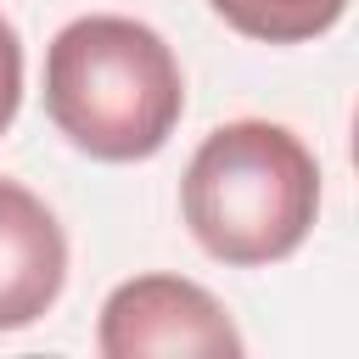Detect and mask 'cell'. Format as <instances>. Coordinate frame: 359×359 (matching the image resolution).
<instances>
[{"label": "cell", "mask_w": 359, "mask_h": 359, "mask_svg": "<svg viewBox=\"0 0 359 359\" xmlns=\"http://www.w3.org/2000/svg\"><path fill=\"white\" fill-rule=\"evenodd\" d=\"M95 348L107 359H174V353L236 359L247 342L208 286L185 275H135L107 292L95 320Z\"/></svg>", "instance_id": "3"}, {"label": "cell", "mask_w": 359, "mask_h": 359, "mask_svg": "<svg viewBox=\"0 0 359 359\" xmlns=\"http://www.w3.org/2000/svg\"><path fill=\"white\" fill-rule=\"evenodd\" d=\"M180 213L191 241L230 269L292 258L320 213V163L286 123L230 118L185 163Z\"/></svg>", "instance_id": "2"}, {"label": "cell", "mask_w": 359, "mask_h": 359, "mask_svg": "<svg viewBox=\"0 0 359 359\" xmlns=\"http://www.w3.org/2000/svg\"><path fill=\"white\" fill-rule=\"evenodd\" d=\"M67 286V236L56 213L0 174V331H22L56 309Z\"/></svg>", "instance_id": "4"}, {"label": "cell", "mask_w": 359, "mask_h": 359, "mask_svg": "<svg viewBox=\"0 0 359 359\" xmlns=\"http://www.w3.org/2000/svg\"><path fill=\"white\" fill-rule=\"evenodd\" d=\"M17 107H22V39L0 17V135L17 123Z\"/></svg>", "instance_id": "6"}, {"label": "cell", "mask_w": 359, "mask_h": 359, "mask_svg": "<svg viewBox=\"0 0 359 359\" xmlns=\"http://www.w3.org/2000/svg\"><path fill=\"white\" fill-rule=\"evenodd\" d=\"M208 6L241 39H258V45H303V39H320L348 11V0H208Z\"/></svg>", "instance_id": "5"}, {"label": "cell", "mask_w": 359, "mask_h": 359, "mask_svg": "<svg viewBox=\"0 0 359 359\" xmlns=\"http://www.w3.org/2000/svg\"><path fill=\"white\" fill-rule=\"evenodd\" d=\"M185 112L174 45L123 11H90L45 45V118L95 163H146Z\"/></svg>", "instance_id": "1"}]
</instances>
